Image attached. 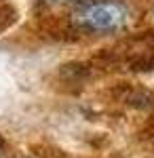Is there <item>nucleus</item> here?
Instances as JSON below:
<instances>
[{
    "label": "nucleus",
    "mask_w": 154,
    "mask_h": 158,
    "mask_svg": "<svg viewBox=\"0 0 154 158\" xmlns=\"http://www.w3.org/2000/svg\"><path fill=\"white\" fill-rule=\"evenodd\" d=\"M74 27L91 34H110L127 27L131 11L122 0H78L70 13Z\"/></svg>",
    "instance_id": "obj_1"
},
{
    "label": "nucleus",
    "mask_w": 154,
    "mask_h": 158,
    "mask_svg": "<svg viewBox=\"0 0 154 158\" xmlns=\"http://www.w3.org/2000/svg\"><path fill=\"white\" fill-rule=\"evenodd\" d=\"M0 158H4V152H2V143H0Z\"/></svg>",
    "instance_id": "obj_3"
},
{
    "label": "nucleus",
    "mask_w": 154,
    "mask_h": 158,
    "mask_svg": "<svg viewBox=\"0 0 154 158\" xmlns=\"http://www.w3.org/2000/svg\"><path fill=\"white\" fill-rule=\"evenodd\" d=\"M45 4H63V2H78V0H40Z\"/></svg>",
    "instance_id": "obj_2"
}]
</instances>
